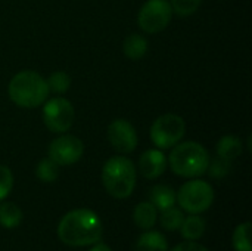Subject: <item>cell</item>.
<instances>
[{"label": "cell", "mask_w": 252, "mask_h": 251, "mask_svg": "<svg viewBox=\"0 0 252 251\" xmlns=\"http://www.w3.org/2000/svg\"><path fill=\"white\" fill-rule=\"evenodd\" d=\"M136 251H168V244L162 234L149 231L139 237L136 243Z\"/></svg>", "instance_id": "obj_14"}, {"label": "cell", "mask_w": 252, "mask_h": 251, "mask_svg": "<svg viewBox=\"0 0 252 251\" xmlns=\"http://www.w3.org/2000/svg\"><path fill=\"white\" fill-rule=\"evenodd\" d=\"M35 176L38 180L41 182H46V183H50V182H55L59 176V166L50 160V158H44L41 160L38 164H37V169H35Z\"/></svg>", "instance_id": "obj_21"}, {"label": "cell", "mask_w": 252, "mask_h": 251, "mask_svg": "<svg viewBox=\"0 0 252 251\" xmlns=\"http://www.w3.org/2000/svg\"><path fill=\"white\" fill-rule=\"evenodd\" d=\"M123 50L127 58L133 61L142 59L148 52V40L140 34H130L123 43Z\"/></svg>", "instance_id": "obj_16"}, {"label": "cell", "mask_w": 252, "mask_h": 251, "mask_svg": "<svg viewBox=\"0 0 252 251\" xmlns=\"http://www.w3.org/2000/svg\"><path fill=\"white\" fill-rule=\"evenodd\" d=\"M149 203L154 204L157 210H165L176 204V192L167 185H157L149 192Z\"/></svg>", "instance_id": "obj_13"}, {"label": "cell", "mask_w": 252, "mask_h": 251, "mask_svg": "<svg viewBox=\"0 0 252 251\" xmlns=\"http://www.w3.org/2000/svg\"><path fill=\"white\" fill-rule=\"evenodd\" d=\"M90 251H112L106 244H103V243H96V244H93V247L90 249Z\"/></svg>", "instance_id": "obj_27"}, {"label": "cell", "mask_w": 252, "mask_h": 251, "mask_svg": "<svg viewBox=\"0 0 252 251\" xmlns=\"http://www.w3.org/2000/svg\"><path fill=\"white\" fill-rule=\"evenodd\" d=\"M9 98L21 108H37L49 98L47 81L35 71L25 70L12 77L9 83Z\"/></svg>", "instance_id": "obj_2"}, {"label": "cell", "mask_w": 252, "mask_h": 251, "mask_svg": "<svg viewBox=\"0 0 252 251\" xmlns=\"http://www.w3.org/2000/svg\"><path fill=\"white\" fill-rule=\"evenodd\" d=\"M22 222V212L15 203H1L0 204V225L6 229L19 226Z\"/></svg>", "instance_id": "obj_18"}, {"label": "cell", "mask_w": 252, "mask_h": 251, "mask_svg": "<svg viewBox=\"0 0 252 251\" xmlns=\"http://www.w3.org/2000/svg\"><path fill=\"white\" fill-rule=\"evenodd\" d=\"M216 151H217V157L233 161L242 154V142H241L239 138L227 135V136H223L219 141V143L216 146Z\"/></svg>", "instance_id": "obj_15"}, {"label": "cell", "mask_w": 252, "mask_h": 251, "mask_svg": "<svg viewBox=\"0 0 252 251\" xmlns=\"http://www.w3.org/2000/svg\"><path fill=\"white\" fill-rule=\"evenodd\" d=\"M171 251H210L207 247H204L202 244H198L195 241H185L177 244Z\"/></svg>", "instance_id": "obj_26"}, {"label": "cell", "mask_w": 252, "mask_h": 251, "mask_svg": "<svg viewBox=\"0 0 252 251\" xmlns=\"http://www.w3.org/2000/svg\"><path fill=\"white\" fill-rule=\"evenodd\" d=\"M108 141L117 152L130 154L137 146V133L130 121L117 118L108 127Z\"/></svg>", "instance_id": "obj_10"}, {"label": "cell", "mask_w": 252, "mask_h": 251, "mask_svg": "<svg viewBox=\"0 0 252 251\" xmlns=\"http://www.w3.org/2000/svg\"><path fill=\"white\" fill-rule=\"evenodd\" d=\"M157 216H158V210L154 207V204L145 201L136 206L133 213V220L140 229L149 231L157 223Z\"/></svg>", "instance_id": "obj_12"}, {"label": "cell", "mask_w": 252, "mask_h": 251, "mask_svg": "<svg viewBox=\"0 0 252 251\" xmlns=\"http://www.w3.org/2000/svg\"><path fill=\"white\" fill-rule=\"evenodd\" d=\"M102 182L111 197L117 200L128 198L136 186L134 164L123 155L109 158L102 169Z\"/></svg>", "instance_id": "obj_3"}, {"label": "cell", "mask_w": 252, "mask_h": 251, "mask_svg": "<svg viewBox=\"0 0 252 251\" xmlns=\"http://www.w3.org/2000/svg\"><path fill=\"white\" fill-rule=\"evenodd\" d=\"M13 188V175L9 167L0 166V201H3Z\"/></svg>", "instance_id": "obj_25"}, {"label": "cell", "mask_w": 252, "mask_h": 251, "mask_svg": "<svg viewBox=\"0 0 252 251\" xmlns=\"http://www.w3.org/2000/svg\"><path fill=\"white\" fill-rule=\"evenodd\" d=\"M186 124L180 115L164 114L158 117L151 127V139L161 149H168L177 145L185 136Z\"/></svg>", "instance_id": "obj_6"}, {"label": "cell", "mask_w": 252, "mask_h": 251, "mask_svg": "<svg viewBox=\"0 0 252 251\" xmlns=\"http://www.w3.org/2000/svg\"><path fill=\"white\" fill-rule=\"evenodd\" d=\"M210 164L208 151L198 142H183L174 145L170 154L171 170L182 178L202 176Z\"/></svg>", "instance_id": "obj_4"}, {"label": "cell", "mask_w": 252, "mask_h": 251, "mask_svg": "<svg viewBox=\"0 0 252 251\" xmlns=\"http://www.w3.org/2000/svg\"><path fill=\"white\" fill-rule=\"evenodd\" d=\"M59 240L69 247H87L102 238V222L89 209H78L66 213L58 225Z\"/></svg>", "instance_id": "obj_1"}, {"label": "cell", "mask_w": 252, "mask_h": 251, "mask_svg": "<svg viewBox=\"0 0 252 251\" xmlns=\"http://www.w3.org/2000/svg\"><path fill=\"white\" fill-rule=\"evenodd\" d=\"M75 120L72 104L65 98H53L43 108V121L52 133L68 132Z\"/></svg>", "instance_id": "obj_8"}, {"label": "cell", "mask_w": 252, "mask_h": 251, "mask_svg": "<svg viewBox=\"0 0 252 251\" xmlns=\"http://www.w3.org/2000/svg\"><path fill=\"white\" fill-rule=\"evenodd\" d=\"M183 220H185L183 210H180V209H177L174 206L161 212V225L167 231H177V229H180Z\"/></svg>", "instance_id": "obj_20"}, {"label": "cell", "mask_w": 252, "mask_h": 251, "mask_svg": "<svg viewBox=\"0 0 252 251\" xmlns=\"http://www.w3.org/2000/svg\"><path fill=\"white\" fill-rule=\"evenodd\" d=\"M84 154V143L72 135H62L52 141L49 146V158L58 166L75 164Z\"/></svg>", "instance_id": "obj_9"}, {"label": "cell", "mask_w": 252, "mask_h": 251, "mask_svg": "<svg viewBox=\"0 0 252 251\" xmlns=\"http://www.w3.org/2000/svg\"><path fill=\"white\" fill-rule=\"evenodd\" d=\"M176 201L180 204L182 210L189 215H199L207 212L214 201V189L205 180L193 179L182 185Z\"/></svg>", "instance_id": "obj_5"}, {"label": "cell", "mask_w": 252, "mask_h": 251, "mask_svg": "<svg viewBox=\"0 0 252 251\" xmlns=\"http://www.w3.org/2000/svg\"><path fill=\"white\" fill-rule=\"evenodd\" d=\"M167 157L159 149H148L140 155L139 169L143 178L154 180L159 178L167 169Z\"/></svg>", "instance_id": "obj_11"}, {"label": "cell", "mask_w": 252, "mask_h": 251, "mask_svg": "<svg viewBox=\"0 0 252 251\" xmlns=\"http://www.w3.org/2000/svg\"><path fill=\"white\" fill-rule=\"evenodd\" d=\"M233 249L236 251H252L251 247V223L245 222L236 226L233 232Z\"/></svg>", "instance_id": "obj_19"}, {"label": "cell", "mask_w": 252, "mask_h": 251, "mask_svg": "<svg viewBox=\"0 0 252 251\" xmlns=\"http://www.w3.org/2000/svg\"><path fill=\"white\" fill-rule=\"evenodd\" d=\"M202 0H170L173 13H177L179 16L193 15L199 9Z\"/></svg>", "instance_id": "obj_23"}, {"label": "cell", "mask_w": 252, "mask_h": 251, "mask_svg": "<svg viewBox=\"0 0 252 251\" xmlns=\"http://www.w3.org/2000/svg\"><path fill=\"white\" fill-rule=\"evenodd\" d=\"M230 169H232V161L217 157L214 161H211V163L208 164V169H207V170L210 172V176H211V178H214V179H221V178H224V176L230 172Z\"/></svg>", "instance_id": "obj_24"}, {"label": "cell", "mask_w": 252, "mask_h": 251, "mask_svg": "<svg viewBox=\"0 0 252 251\" xmlns=\"http://www.w3.org/2000/svg\"><path fill=\"white\" fill-rule=\"evenodd\" d=\"M205 232V222L198 215H190L188 219L183 220L180 226V234L188 241H196L199 240Z\"/></svg>", "instance_id": "obj_17"}, {"label": "cell", "mask_w": 252, "mask_h": 251, "mask_svg": "<svg viewBox=\"0 0 252 251\" xmlns=\"http://www.w3.org/2000/svg\"><path fill=\"white\" fill-rule=\"evenodd\" d=\"M173 18V9L168 0H148L139 10V27L148 33L155 34L167 28Z\"/></svg>", "instance_id": "obj_7"}, {"label": "cell", "mask_w": 252, "mask_h": 251, "mask_svg": "<svg viewBox=\"0 0 252 251\" xmlns=\"http://www.w3.org/2000/svg\"><path fill=\"white\" fill-rule=\"evenodd\" d=\"M49 90L55 93H65L71 86V77L65 71H55L50 74V77L46 80Z\"/></svg>", "instance_id": "obj_22"}]
</instances>
